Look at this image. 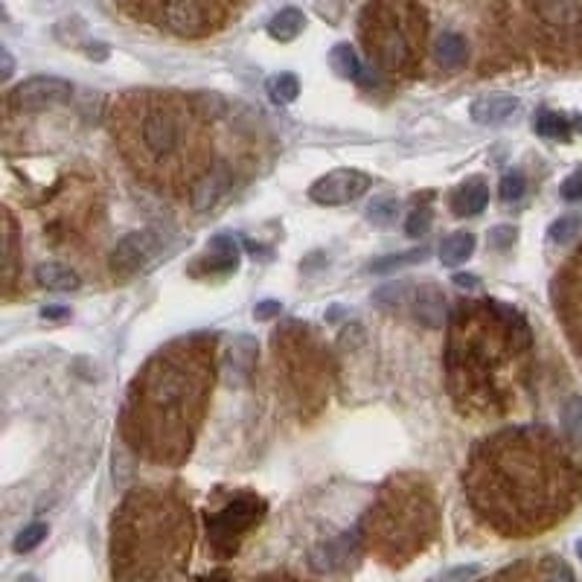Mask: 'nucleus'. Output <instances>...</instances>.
<instances>
[{
  "mask_svg": "<svg viewBox=\"0 0 582 582\" xmlns=\"http://www.w3.org/2000/svg\"><path fill=\"white\" fill-rule=\"evenodd\" d=\"M516 236H518V230L513 225H498V227L489 230V245H493L495 250H504L516 242Z\"/></svg>",
  "mask_w": 582,
  "mask_h": 582,
  "instance_id": "obj_31",
  "label": "nucleus"
},
{
  "mask_svg": "<svg viewBox=\"0 0 582 582\" xmlns=\"http://www.w3.org/2000/svg\"><path fill=\"white\" fill-rule=\"evenodd\" d=\"M562 428H565V434L574 446L582 443V399L579 396H571L565 408H562Z\"/></svg>",
  "mask_w": 582,
  "mask_h": 582,
  "instance_id": "obj_24",
  "label": "nucleus"
},
{
  "mask_svg": "<svg viewBox=\"0 0 582 582\" xmlns=\"http://www.w3.org/2000/svg\"><path fill=\"white\" fill-rule=\"evenodd\" d=\"M536 132L548 140H568L571 134V123L562 114H554V111H541L536 117Z\"/></svg>",
  "mask_w": 582,
  "mask_h": 582,
  "instance_id": "obj_25",
  "label": "nucleus"
},
{
  "mask_svg": "<svg viewBox=\"0 0 582 582\" xmlns=\"http://www.w3.org/2000/svg\"><path fill=\"white\" fill-rule=\"evenodd\" d=\"M548 582H574V574H571V568L565 562H554V568H550L548 574Z\"/></svg>",
  "mask_w": 582,
  "mask_h": 582,
  "instance_id": "obj_36",
  "label": "nucleus"
},
{
  "mask_svg": "<svg viewBox=\"0 0 582 582\" xmlns=\"http://www.w3.org/2000/svg\"><path fill=\"white\" fill-rule=\"evenodd\" d=\"M434 58L443 70H460L469 62V44L457 33H440L434 42Z\"/></svg>",
  "mask_w": 582,
  "mask_h": 582,
  "instance_id": "obj_15",
  "label": "nucleus"
},
{
  "mask_svg": "<svg viewBox=\"0 0 582 582\" xmlns=\"http://www.w3.org/2000/svg\"><path fill=\"white\" fill-rule=\"evenodd\" d=\"M280 309H283V303L280 300H263V303L257 306V320H268V318H277L280 315Z\"/></svg>",
  "mask_w": 582,
  "mask_h": 582,
  "instance_id": "obj_35",
  "label": "nucleus"
},
{
  "mask_svg": "<svg viewBox=\"0 0 582 582\" xmlns=\"http://www.w3.org/2000/svg\"><path fill=\"white\" fill-rule=\"evenodd\" d=\"M47 533H50V527L44 525V521H33V525H27L21 533L15 536V541H12V550L15 554H29V550H35L42 541L47 539Z\"/></svg>",
  "mask_w": 582,
  "mask_h": 582,
  "instance_id": "obj_26",
  "label": "nucleus"
},
{
  "mask_svg": "<svg viewBox=\"0 0 582 582\" xmlns=\"http://www.w3.org/2000/svg\"><path fill=\"white\" fill-rule=\"evenodd\" d=\"M73 94V85L67 79L58 76H33L24 79L21 85L12 90V105L24 114H35V111H47L53 105H62Z\"/></svg>",
  "mask_w": 582,
  "mask_h": 582,
  "instance_id": "obj_7",
  "label": "nucleus"
},
{
  "mask_svg": "<svg viewBox=\"0 0 582 582\" xmlns=\"http://www.w3.org/2000/svg\"><path fill=\"white\" fill-rule=\"evenodd\" d=\"M579 234H582V218L579 216H559L556 222L548 227V236L559 245L571 242V239H577Z\"/></svg>",
  "mask_w": 582,
  "mask_h": 582,
  "instance_id": "obj_27",
  "label": "nucleus"
},
{
  "mask_svg": "<svg viewBox=\"0 0 582 582\" xmlns=\"http://www.w3.org/2000/svg\"><path fill=\"white\" fill-rule=\"evenodd\" d=\"M402 213V202L394 195H379L367 204V222L376 227H390Z\"/></svg>",
  "mask_w": 582,
  "mask_h": 582,
  "instance_id": "obj_21",
  "label": "nucleus"
},
{
  "mask_svg": "<svg viewBox=\"0 0 582 582\" xmlns=\"http://www.w3.org/2000/svg\"><path fill=\"white\" fill-rule=\"evenodd\" d=\"M408 306H410V315H414L423 326L437 329V326L446 324L448 303H446L443 291L434 288V286H417V288H410Z\"/></svg>",
  "mask_w": 582,
  "mask_h": 582,
  "instance_id": "obj_9",
  "label": "nucleus"
},
{
  "mask_svg": "<svg viewBox=\"0 0 582 582\" xmlns=\"http://www.w3.org/2000/svg\"><path fill=\"white\" fill-rule=\"evenodd\" d=\"M480 498L493 516L513 527L539 530L568 513L579 498L582 475L545 431L518 428L495 437L480 455Z\"/></svg>",
  "mask_w": 582,
  "mask_h": 582,
  "instance_id": "obj_1",
  "label": "nucleus"
},
{
  "mask_svg": "<svg viewBox=\"0 0 582 582\" xmlns=\"http://www.w3.org/2000/svg\"><path fill=\"white\" fill-rule=\"evenodd\" d=\"M329 67L335 70L338 76L344 79H356L361 73V62H358V53L349 44H338L333 47V53H329Z\"/></svg>",
  "mask_w": 582,
  "mask_h": 582,
  "instance_id": "obj_23",
  "label": "nucleus"
},
{
  "mask_svg": "<svg viewBox=\"0 0 582 582\" xmlns=\"http://www.w3.org/2000/svg\"><path fill=\"white\" fill-rule=\"evenodd\" d=\"M12 73H15V56L0 44V82H6Z\"/></svg>",
  "mask_w": 582,
  "mask_h": 582,
  "instance_id": "obj_34",
  "label": "nucleus"
},
{
  "mask_svg": "<svg viewBox=\"0 0 582 582\" xmlns=\"http://www.w3.org/2000/svg\"><path fill=\"white\" fill-rule=\"evenodd\" d=\"M425 257H428V248H410V250H402V254L379 257V259H373V263L367 265V274H387V271H396V268L423 263Z\"/></svg>",
  "mask_w": 582,
  "mask_h": 582,
  "instance_id": "obj_20",
  "label": "nucleus"
},
{
  "mask_svg": "<svg viewBox=\"0 0 582 582\" xmlns=\"http://www.w3.org/2000/svg\"><path fill=\"white\" fill-rule=\"evenodd\" d=\"M303 29H306V15L295 6L280 9L268 24V33H271V38H277V42H295Z\"/></svg>",
  "mask_w": 582,
  "mask_h": 582,
  "instance_id": "obj_17",
  "label": "nucleus"
},
{
  "mask_svg": "<svg viewBox=\"0 0 582 582\" xmlns=\"http://www.w3.org/2000/svg\"><path fill=\"white\" fill-rule=\"evenodd\" d=\"M42 318H47V320H67L70 309L67 306H47V309H42Z\"/></svg>",
  "mask_w": 582,
  "mask_h": 582,
  "instance_id": "obj_37",
  "label": "nucleus"
},
{
  "mask_svg": "<svg viewBox=\"0 0 582 582\" xmlns=\"http://www.w3.org/2000/svg\"><path fill=\"white\" fill-rule=\"evenodd\" d=\"M571 265L568 271H565V280H571V286H565V283H556L559 286V291H562V306H559V312H562V318H571L577 312V320L571 324V335H582V250L579 254L571 259Z\"/></svg>",
  "mask_w": 582,
  "mask_h": 582,
  "instance_id": "obj_11",
  "label": "nucleus"
},
{
  "mask_svg": "<svg viewBox=\"0 0 582 582\" xmlns=\"http://www.w3.org/2000/svg\"><path fill=\"white\" fill-rule=\"evenodd\" d=\"M518 111V99L509 96V94H489V96H478L475 103H471L469 114L475 123L480 126H498L509 119Z\"/></svg>",
  "mask_w": 582,
  "mask_h": 582,
  "instance_id": "obj_13",
  "label": "nucleus"
},
{
  "mask_svg": "<svg viewBox=\"0 0 582 582\" xmlns=\"http://www.w3.org/2000/svg\"><path fill=\"white\" fill-rule=\"evenodd\" d=\"M489 204V189L480 178H471L466 180L463 187L455 189V195H451V210H455L457 216L463 218H471V216H480Z\"/></svg>",
  "mask_w": 582,
  "mask_h": 582,
  "instance_id": "obj_14",
  "label": "nucleus"
},
{
  "mask_svg": "<svg viewBox=\"0 0 582 582\" xmlns=\"http://www.w3.org/2000/svg\"><path fill=\"white\" fill-rule=\"evenodd\" d=\"M263 504L257 498H236L222 509L218 516H210L207 518V533L210 541L216 545L218 554H234L239 539H242L245 530H250L263 516Z\"/></svg>",
  "mask_w": 582,
  "mask_h": 582,
  "instance_id": "obj_5",
  "label": "nucleus"
},
{
  "mask_svg": "<svg viewBox=\"0 0 582 582\" xmlns=\"http://www.w3.org/2000/svg\"><path fill=\"white\" fill-rule=\"evenodd\" d=\"M160 242L152 230H134V234L123 236L111 254V268L119 277L137 274L140 268H146L157 257Z\"/></svg>",
  "mask_w": 582,
  "mask_h": 582,
  "instance_id": "obj_8",
  "label": "nucleus"
},
{
  "mask_svg": "<svg viewBox=\"0 0 582 582\" xmlns=\"http://www.w3.org/2000/svg\"><path fill=\"white\" fill-rule=\"evenodd\" d=\"M35 280H38V286H44L50 291H76L79 286H82V280H79L76 271L65 263H56V259L38 265Z\"/></svg>",
  "mask_w": 582,
  "mask_h": 582,
  "instance_id": "obj_16",
  "label": "nucleus"
},
{
  "mask_svg": "<svg viewBox=\"0 0 582 582\" xmlns=\"http://www.w3.org/2000/svg\"><path fill=\"white\" fill-rule=\"evenodd\" d=\"M574 128H577V132H579V134H582V114H579V117H577V119H574Z\"/></svg>",
  "mask_w": 582,
  "mask_h": 582,
  "instance_id": "obj_39",
  "label": "nucleus"
},
{
  "mask_svg": "<svg viewBox=\"0 0 582 582\" xmlns=\"http://www.w3.org/2000/svg\"><path fill=\"white\" fill-rule=\"evenodd\" d=\"M428 227H431V210H414V213L408 216V222H405V234L410 236V239H419V236H425L428 234Z\"/></svg>",
  "mask_w": 582,
  "mask_h": 582,
  "instance_id": "obj_30",
  "label": "nucleus"
},
{
  "mask_svg": "<svg viewBox=\"0 0 582 582\" xmlns=\"http://www.w3.org/2000/svg\"><path fill=\"white\" fill-rule=\"evenodd\" d=\"M455 286H460V288H475V286H480V283H478V277H471V274H455Z\"/></svg>",
  "mask_w": 582,
  "mask_h": 582,
  "instance_id": "obj_38",
  "label": "nucleus"
},
{
  "mask_svg": "<svg viewBox=\"0 0 582 582\" xmlns=\"http://www.w3.org/2000/svg\"><path fill=\"white\" fill-rule=\"evenodd\" d=\"M475 245H478V239L466 234V230H460V234H451L443 239V245H440V259H443V265L455 268L475 254Z\"/></svg>",
  "mask_w": 582,
  "mask_h": 582,
  "instance_id": "obj_19",
  "label": "nucleus"
},
{
  "mask_svg": "<svg viewBox=\"0 0 582 582\" xmlns=\"http://www.w3.org/2000/svg\"><path fill=\"white\" fill-rule=\"evenodd\" d=\"M180 134H184V123H180V117H178V108L166 105V103H152L140 111L137 140L155 164H160V160L172 157L178 152Z\"/></svg>",
  "mask_w": 582,
  "mask_h": 582,
  "instance_id": "obj_4",
  "label": "nucleus"
},
{
  "mask_svg": "<svg viewBox=\"0 0 582 582\" xmlns=\"http://www.w3.org/2000/svg\"><path fill=\"white\" fill-rule=\"evenodd\" d=\"M577 556L582 559V541H577Z\"/></svg>",
  "mask_w": 582,
  "mask_h": 582,
  "instance_id": "obj_40",
  "label": "nucleus"
},
{
  "mask_svg": "<svg viewBox=\"0 0 582 582\" xmlns=\"http://www.w3.org/2000/svg\"><path fill=\"white\" fill-rule=\"evenodd\" d=\"M202 268H193V274H227V271H234L236 263H239V248L234 242V236H213V242H210L207 254L198 259Z\"/></svg>",
  "mask_w": 582,
  "mask_h": 582,
  "instance_id": "obj_12",
  "label": "nucleus"
},
{
  "mask_svg": "<svg viewBox=\"0 0 582 582\" xmlns=\"http://www.w3.org/2000/svg\"><path fill=\"white\" fill-rule=\"evenodd\" d=\"M414 4L376 0L361 15V38H364L370 53L385 70L405 67L410 56H414L417 38L423 33L419 21H414Z\"/></svg>",
  "mask_w": 582,
  "mask_h": 582,
  "instance_id": "obj_2",
  "label": "nucleus"
},
{
  "mask_svg": "<svg viewBox=\"0 0 582 582\" xmlns=\"http://www.w3.org/2000/svg\"><path fill=\"white\" fill-rule=\"evenodd\" d=\"M268 96L274 99L277 105H288L300 96V79L295 73H277L274 79H268Z\"/></svg>",
  "mask_w": 582,
  "mask_h": 582,
  "instance_id": "obj_22",
  "label": "nucleus"
},
{
  "mask_svg": "<svg viewBox=\"0 0 582 582\" xmlns=\"http://www.w3.org/2000/svg\"><path fill=\"white\" fill-rule=\"evenodd\" d=\"M227 0H134V9L155 27L175 35H204L222 27Z\"/></svg>",
  "mask_w": 582,
  "mask_h": 582,
  "instance_id": "obj_3",
  "label": "nucleus"
},
{
  "mask_svg": "<svg viewBox=\"0 0 582 582\" xmlns=\"http://www.w3.org/2000/svg\"><path fill=\"white\" fill-rule=\"evenodd\" d=\"M527 193V180H525V175H518V172H509V175H504L501 178V184H498V195H501V202H518L521 195Z\"/></svg>",
  "mask_w": 582,
  "mask_h": 582,
  "instance_id": "obj_28",
  "label": "nucleus"
},
{
  "mask_svg": "<svg viewBox=\"0 0 582 582\" xmlns=\"http://www.w3.org/2000/svg\"><path fill=\"white\" fill-rule=\"evenodd\" d=\"M358 556V541H356V533H344L341 539H333L326 541V545L315 548L312 554V568L315 571H324V574H329V571H338L349 565Z\"/></svg>",
  "mask_w": 582,
  "mask_h": 582,
  "instance_id": "obj_10",
  "label": "nucleus"
},
{
  "mask_svg": "<svg viewBox=\"0 0 582 582\" xmlns=\"http://www.w3.org/2000/svg\"><path fill=\"white\" fill-rule=\"evenodd\" d=\"M410 295L408 283H387L385 288L376 291V303H387V306H405Z\"/></svg>",
  "mask_w": 582,
  "mask_h": 582,
  "instance_id": "obj_29",
  "label": "nucleus"
},
{
  "mask_svg": "<svg viewBox=\"0 0 582 582\" xmlns=\"http://www.w3.org/2000/svg\"><path fill=\"white\" fill-rule=\"evenodd\" d=\"M370 184L373 180L361 169H333V172H326L309 187V198L320 207H344L358 202L370 189Z\"/></svg>",
  "mask_w": 582,
  "mask_h": 582,
  "instance_id": "obj_6",
  "label": "nucleus"
},
{
  "mask_svg": "<svg viewBox=\"0 0 582 582\" xmlns=\"http://www.w3.org/2000/svg\"><path fill=\"white\" fill-rule=\"evenodd\" d=\"M204 582H222V579H218V577H213V579H204Z\"/></svg>",
  "mask_w": 582,
  "mask_h": 582,
  "instance_id": "obj_41",
  "label": "nucleus"
},
{
  "mask_svg": "<svg viewBox=\"0 0 582 582\" xmlns=\"http://www.w3.org/2000/svg\"><path fill=\"white\" fill-rule=\"evenodd\" d=\"M225 189H227V172L225 169H213V172L202 175V180L195 184V193H193V207L195 210L213 207L218 198L225 195Z\"/></svg>",
  "mask_w": 582,
  "mask_h": 582,
  "instance_id": "obj_18",
  "label": "nucleus"
},
{
  "mask_svg": "<svg viewBox=\"0 0 582 582\" xmlns=\"http://www.w3.org/2000/svg\"><path fill=\"white\" fill-rule=\"evenodd\" d=\"M559 193L565 202H582V169H577V172H571L565 180H562Z\"/></svg>",
  "mask_w": 582,
  "mask_h": 582,
  "instance_id": "obj_32",
  "label": "nucleus"
},
{
  "mask_svg": "<svg viewBox=\"0 0 582 582\" xmlns=\"http://www.w3.org/2000/svg\"><path fill=\"white\" fill-rule=\"evenodd\" d=\"M475 574H478V568H471V565H466V568H451V571H446V574H440L437 579H431V582H463V579L475 577Z\"/></svg>",
  "mask_w": 582,
  "mask_h": 582,
  "instance_id": "obj_33",
  "label": "nucleus"
}]
</instances>
